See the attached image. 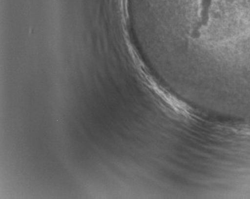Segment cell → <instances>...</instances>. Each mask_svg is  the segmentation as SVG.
<instances>
[{
    "label": "cell",
    "instance_id": "1",
    "mask_svg": "<svg viewBox=\"0 0 250 199\" xmlns=\"http://www.w3.org/2000/svg\"><path fill=\"white\" fill-rule=\"evenodd\" d=\"M130 20L176 71L250 88V0H127Z\"/></svg>",
    "mask_w": 250,
    "mask_h": 199
}]
</instances>
